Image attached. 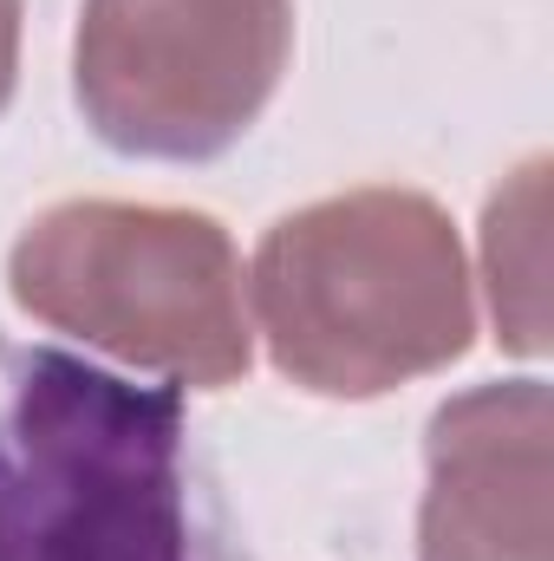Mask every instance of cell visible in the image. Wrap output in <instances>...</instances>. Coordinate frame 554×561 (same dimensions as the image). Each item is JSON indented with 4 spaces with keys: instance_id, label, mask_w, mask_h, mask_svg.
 Returning a JSON list of instances; mask_svg holds the SVG:
<instances>
[{
    "instance_id": "4",
    "label": "cell",
    "mask_w": 554,
    "mask_h": 561,
    "mask_svg": "<svg viewBox=\"0 0 554 561\" xmlns=\"http://www.w3.org/2000/svg\"><path fill=\"white\" fill-rule=\"evenodd\" d=\"M293 53V0H85L72 92L125 157L203 163L242 138Z\"/></svg>"
},
{
    "instance_id": "7",
    "label": "cell",
    "mask_w": 554,
    "mask_h": 561,
    "mask_svg": "<svg viewBox=\"0 0 554 561\" xmlns=\"http://www.w3.org/2000/svg\"><path fill=\"white\" fill-rule=\"evenodd\" d=\"M13 79H20V0H0V112L13 99Z\"/></svg>"
},
{
    "instance_id": "2",
    "label": "cell",
    "mask_w": 554,
    "mask_h": 561,
    "mask_svg": "<svg viewBox=\"0 0 554 561\" xmlns=\"http://www.w3.org/2000/svg\"><path fill=\"white\" fill-rule=\"evenodd\" d=\"M255 313L280 379L379 399L470 353L476 300L450 216L417 190H346L255 249Z\"/></svg>"
},
{
    "instance_id": "1",
    "label": "cell",
    "mask_w": 554,
    "mask_h": 561,
    "mask_svg": "<svg viewBox=\"0 0 554 561\" xmlns=\"http://www.w3.org/2000/svg\"><path fill=\"white\" fill-rule=\"evenodd\" d=\"M0 561H229L176 386L0 346Z\"/></svg>"
},
{
    "instance_id": "6",
    "label": "cell",
    "mask_w": 554,
    "mask_h": 561,
    "mask_svg": "<svg viewBox=\"0 0 554 561\" xmlns=\"http://www.w3.org/2000/svg\"><path fill=\"white\" fill-rule=\"evenodd\" d=\"M483 275L496 340L509 353L549 346V157H529L483 216Z\"/></svg>"
},
{
    "instance_id": "3",
    "label": "cell",
    "mask_w": 554,
    "mask_h": 561,
    "mask_svg": "<svg viewBox=\"0 0 554 561\" xmlns=\"http://www.w3.org/2000/svg\"><path fill=\"white\" fill-rule=\"evenodd\" d=\"M13 300L176 386H235L255 359L242 255L216 216L157 203H59L13 242Z\"/></svg>"
},
{
    "instance_id": "5",
    "label": "cell",
    "mask_w": 554,
    "mask_h": 561,
    "mask_svg": "<svg viewBox=\"0 0 554 561\" xmlns=\"http://www.w3.org/2000/svg\"><path fill=\"white\" fill-rule=\"evenodd\" d=\"M417 561H549V386L503 379L437 405Z\"/></svg>"
}]
</instances>
